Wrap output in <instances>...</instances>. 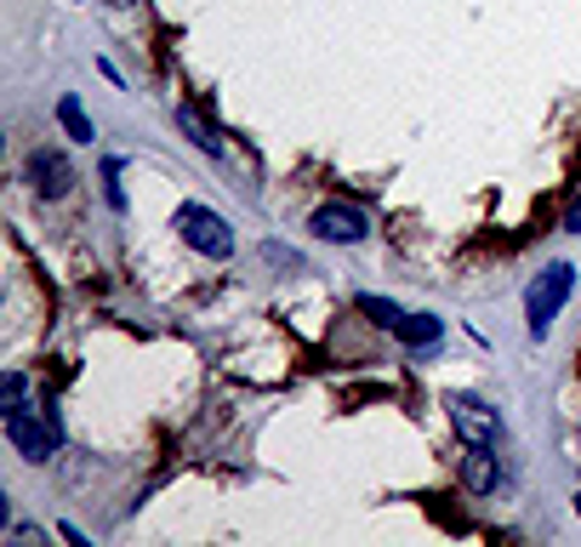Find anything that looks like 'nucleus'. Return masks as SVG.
<instances>
[{
    "label": "nucleus",
    "mask_w": 581,
    "mask_h": 547,
    "mask_svg": "<svg viewBox=\"0 0 581 547\" xmlns=\"http://www.w3.org/2000/svg\"><path fill=\"white\" fill-rule=\"evenodd\" d=\"M570 291H575V268L570 263H548L536 280H530V291H524V320H530V336H548V325L564 314V303H570Z\"/></svg>",
    "instance_id": "obj_1"
},
{
    "label": "nucleus",
    "mask_w": 581,
    "mask_h": 547,
    "mask_svg": "<svg viewBox=\"0 0 581 547\" xmlns=\"http://www.w3.org/2000/svg\"><path fill=\"white\" fill-rule=\"evenodd\" d=\"M171 228L183 234L188 252H200V257H211V263H223V257L234 252V228H228V217H217V212L200 206V201H183L177 217H171Z\"/></svg>",
    "instance_id": "obj_2"
},
{
    "label": "nucleus",
    "mask_w": 581,
    "mask_h": 547,
    "mask_svg": "<svg viewBox=\"0 0 581 547\" xmlns=\"http://www.w3.org/2000/svg\"><path fill=\"white\" fill-rule=\"evenodd\" d=\"M7 439H12V451L29 457V462H46V457H52L58 445H63L58 417H52V411H29L23 400L7 406Z\"/></svg>",
    "instance_id": "obj_3"
},
{
    "label": "nucleus",
    "mask_w": 581,
    "mask_h": 547,
    "mask_svg": "<svg viewBox=\"0 0 581 547\" xmlns=\"http://www.w3.org/2000/svg\"><path fill=\"white\" fill-rule=\"evenodd\" d=\"M308 228L331 245H365L371 240V212L354 206V201H325V206H314Z\"/></svg>",
    "instance_id": "obj_4"
},
{
    "label": "nucleus",
    "mask_w": 581,
    "mask_h": 547,
    "mask_svg": "<svg viewBox=\"0 0 581 547\" xmlns=\"http://www.w3.org/2000/svg\"><path fill=\"white\" fill-rule=\"evenodd\" d=\"M445 417H451V428H456L462 445H496V439H502V417L484 406L479 393H451V400H445Z\"/></svg>",
    "instance_id": "obj_5"
},
{
    "label": "nucleus",
    "mask_w": 581,
    "mask_h": 547,
    "mask_svg": "<svg viewBox=\"0 0 581 547\" xmlns=\"http://www.w3.org/2000/svg\"><path fill=\"white\" fill-rule=\"evenodd\" d=\"M23 177H29V188L40 194V201H63V194L75 188V166H69L63 148H35Z\"/></svg>",
    "instance_id": "obj_6"
},
{
    "label": "nucleus",
    "mask_w": 581,
    "mask_h": 547,
    "mask_svg": "<svg viewBox=\"0 0 581 547\" xmlns=\"http://www.w3.org/2000/svg\"><path fill=\"white\" fill-rule=\"evenodd\" d=\"M496 479H502V468H496V457H491V445H467V457H462V485H467L473 496H491Z\"/></svg>",
    "instance_id": "obj_7"
},
{
    "label": "nucleus",
    "mask_w": 581,
    "mask_h": 547,
    "mask_svg": "<svg viewBox=\"0 0 581 547\" xmlns=\"http://www.w3.org/2000/svg\"><path fill=\"white\" fill-rule=\"evenodd\" d=\"M177 126H183V137H188L194 148H200V155H211V160L223 155V137L211 131V120H206L200 109H194V104H177Z\"/></svg>",
    "instance_id": "obj_8"
},
{
    "label": "nucleus",
    "mask_w": 581,
    "mask_h": 547,
    "mask_svg": "<svg viewBox=\"0 0 581 547\" xmlns=\"http://www.w3.org/2000/svg\"><path fill=\"white\" fill-rule=\"evenodd\" d=\"M405 348H440V336H445V320L440 314H405V325L394 331Z\"/></svg>",
    "instance_id": "obj_9"
},
{
    "label": "nucleus",
    "mask_w": 581,
    "mask_h": 547,
    "mask_svg": "<svg viewBox=\"0 0 581 547\" xmlns=\"http://www.w3.org/2000/svg\"><path fill=\"white\" fill-rule=\"evenodd\" d=\"M58 126H63L75 143H91V137H97V131H91V115L80 109V97H75V91L58 97Z\"/></svg>",
    "instance_id": "obj_10"
},
{
    "label": "nucleus",
    "mask_w": 581,
    "mask_h": 547,
    "mask_svg": "<svg viewBox=\"0 0 581 547\" xmlns=\"http://www.w3.org/2000/svg\"><path fill=\"white\" fill-rule=\"evenodd\" d=\"M360 314H365L371 325H382V331H400V325H405V309L387 303V296H360Z\"/></svg>",
    "instance_id": "obj_11"
},
{
    "label": "nucleus",
    "mask_w": 581,
    "mask_h": 547,
    "mask_svg": "<svg viewBox=\"0 0 581 547\" xmlns=\"http://www.w3.org/2000/svg\"><path fill=\"white\" fill-rule=\"evenodd\" d=\"M120 172H126V160H104V194H109V206H115V212H126V188H120Z\"/></svg>",
    "instance_id": "obj_12"
},
{
    "label": "nucleus",
    "mask_w": 581,
    "mask_h": 547,
    "mask_svg": "<svg viewBox=\"0 0 581 547\" xmlns=\"http://www.w3.org/2000/svg\"><path fill=\"white\" fill-rule=\"evenodd\" d=\"M564 228H570V234H581V201H575V206L564 212Z\"/></svg>",
    "instance_id": "obj_13"
},
{
    "label": "nucleus",
    "mask_w": 581,
    "mask_h": 547,
    "mask_svg": "<svg viewBox=\"0 0 581 547\" xmlns=\"http://www.w3.org/2000/svg\"><path fill=\"white\" fill-rule=\"evenodd\" d=\"M575 514H581V496H575Z\"/></svg>",
    "instance_id": "obj_14"
},
{
    "label": "nucleus",
    "mask_w": 581,
    "mask_h": 547,
    "mask_svg": "<svg viewBox=\"0 0 581 547\" xmlns=\"http://www.w3.org/2000/svg\"><path fill=\"white\" fill-rule=\"evenodd\" d=\"M115 7H126V0H115Z\"/></svg>",
    "instance_id": "obj_15"
}]
</instances>
